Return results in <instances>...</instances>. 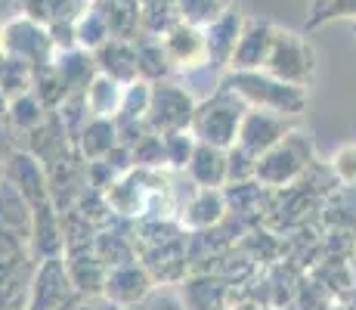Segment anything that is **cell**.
Instances as JSON below:
<instances>
[{
  "instance_id": "3",
  "label": "cell",
  "mask_w": 356,
  "mask_h": 310,
  "mask_svg": "<svg viewBox=\"0 0 356 310\" xmlns=\"http://www.w3.org/2000/svg\"><path fill=\"white\" fill-rule=\"evenodd\" d=\"M313 162H316V149H313L310 134L294 127L285 140H279L276 146L257 158V183L273 192L289 189L310 171Z\"/></svg>"
},
{
  "instance_id": "2",
  "label": "cell",
  "mask_w": 356,
  "mask_h": 310,
  "mask_svg": "<svg viewBox=\"0 0 356 310\" xmlns=\"http://www.w3.org/2000/svg\"><path fill=\"white\" fill-rule=\"evenodd\" d=\"M245 112H248V106H245L242 96L232 93L227 84H220L214 93L198 102L193 118V137L198 143H208L217 149L236 146Z\"/></svg>"
},
{
  "instance_id": "40",
  "label": "cell",
  "mask_w": 356,
  "mask_h": 310,
  "mask_svg": "<svg viewBox=\"0 0 356 310\" xmlns=\"http://www.w3.org/2000/svg\"><path fill=\"white\" fill-rule=\"evenodd\" d=\"M3 25V22H0ZM0 59H3V34H0Z\"/></svg>"
},
{
  "instance_id": "1",
  "label": "cell",
  "mask_w": 356,
  "mask_h": 310,
  "mask_svg": "<svg viewBox=\"0 0 356 310\" xmlns=\"http://www.w3.org/2000/svg\"><path fill=\"white\" fill-rule=\"evenodd\" d=\"M223 84L242 96L248 109H266V112L285 115V118H300L310 106L307 87L285 84L266 72H227Z\"/></svg>"
},
{
  "instance_id": "38",
  "label": "cell",
  "mask_w": 356,
  "mask_h": 310,
  "mask_svg": "<svg viewBox=\"0 0 356 310\" xmlns=\"http://www.w3.org/2000/svg\"><path fill=\"white\" fill-rule=\"evenodd\" d=\"M6 180V162H0V183Z\"/></svg>"
},
{
  "instance_id": "22",
  "label": "cell",
  "mask_w": 356,
  "mask_h": 310,
  "mask_svg": "<svg viewBox=\"0 0 356 310\" xmlns=\"http://www.w3.org/2000/svg\"><path fill=\"white\" fill-rule=\"evenodd\" d=\"M31 224H34L31 205L25 202V196L10 180H3L0 183V230L31 239Z\"/></svg>"
},
{
  "instance_id": "34",
  "label": "cell",
  "mask_w": 356,
  "mask_h": 310,
  "mask_svg": "<svg viewBox=\"0 0 356 310\" xmlns=\"http://www.w3.org/2000/svg\"><path fill=\"white\" fill-rule=\"evenodd\" d=\"M328 171L341 186L356 189V143H344V146L334 149L328 158Z\"/></svg>"
},
{
  "instance_id": "25",
  "label": "cell",
  "mask_w": 356,
  "mask_h": 310,
  "mask_svg": "<svg viewBox=\"0 0 356 310\" xmlns=\"http://www.w3.org/2000/svg\"><path fill=\"white\" fill-rule=\"evenodd\" d=\"M84 100H87L90 115H97V118H115L121 112V102H124V84L112 81L108 75H97L90 81V87H87Z\"/></svg>"
},
{
  "instance_id": "17",
  "label": "cell",
  "mask_w": 356,
  "mask_h": 310,
  "mask_svg": "<svg viewBox=\"0 0 356 310\" xmlns=\"http://www.w3.org/2000/svg\"><path fill=\"white\" fill-rule=\"evenodd\" d=\"M99 75H108L118 84H134L140 81V62H136V44L124 38H108L106 44L93 53Z\"/></svg>"
},
{
  "instance_id": "35",
  "label": "cell",
  "mask_w": 356,
  "mask_h": 310,
  "mask_svg": "<svg viewBox=\"0 0 356 310\" xmlns=\"http://www.w3.org/2000/svg\"><path fill=\"white\" fill-rule=\"evenodd\" d=\"M134 310H186V307H183L177 288H155V292Z\"/></svg>"
},
{
  "instance_id": "30",
  "label": "cell",
  "mask_w": 356,
  "mask_h": 310,
  "mask_svg": "<svg viewBox=\"0 0 356 310\" xmlns=\"http://www.w3.org/2000/svg\"><path fill=\"white\" fill-rule=\"evenodd\" d=\"M149 102H152V84L149 81H134L124 87V102H121V112L115 118H127V121H146L149 115Z\"/></svg>"
},
{
  "instance_id": "29",
  "label": "cell",
  "mask_w": 356,
  "mask_h": 310,
  "mask_svg": "<svg viewBox=\"0 0 356 310\" xmlns=\"http://www.w3.org/2000/svg\"><path fill=\"white\" fill-rule=\"evenodd\" d=\"M34 91V68L16 59H0V93L6 100H16V96Z\"/></svg>"
},
{
  "instance_id": "31",
  "label": "cell",
  "mask_w": 356,
  "mask_h": 310,
  "mask_svg": "<svg viewBox=\"0 0 356 310\" xmlns=\"http://www.w3.org/2000/svg\"><path fill=\"white\" fill-rule=\"evenodd\" d=\"M198 146V140L193 137V130H180V134H168L164 137V158H168V171L183 174Z\"/></svg>"
},
{
  "instance_id": "24",
  "label": "cell",
  "mask_w": 356,
  "mask_h": 310,
  "mask_svg": "<svg viewBox=\"0 0 356 310\" xmlns=\"http://www.w3.org/2000/svg\"><path fill=\"white\" fill-rule=\"evenodd\" d=\"M47 115H50V109L38 100V93L29 91V93L16 96V100H10L3 121L10 124L16 137H25V134H31V130H38L40 124L47 121Z\"/></svg>"
},
{
  "instance_id": "41",
  "label": "cell",
  "mask_w": 356,
  "mask_h": 310,
  "mask_svg": "<svg viewBox=\"0 0 356 310\" xmlns=\"http://www.w3.org/2000/svg\"><path fill=\"white\" fill-rule=\"evenodd\" d=\"M350 25H353V34H356V22H350Z\"/></svg>"
},
{
  "instance_id": "5",
  "label": "cell",
  "mask_w": 356,
  "mask_h": 310,
  "mask_svg": "<svg viewBox=\"0 0 356 310\" xmlns=\"http://www.w3.org/2000/svg\"><path fill=\"white\" fill-rule=\"evenodd\" d=\"M0 34H3V56L16 59L31 65L34 72L38 68H47L56 62V44H53V34L47 25L34 22L29 16H13L0 25Z\"/></svg>"
},
{
  "instance_id": "36",
  "label": "cell",
  "mask_w": 356,
  "mask_h": 310,
  "mask_svg": "<svg viewBox=\"0 0 356 310\" xmlns=\"http://www.w3.org/2000/svg\"><path fill=\"white\" fill-rule=\"evenodd\" d=\"M19 149V137L13 134V127L6 121H0V162H6Z\"/></svg>"
},
{
  "instance_id": "10",
  "label": "cell",
  "mask_w": 356,
  "mask_h": 310,
  "mask_svg": "<svg viewBox=\"0 0 356 310\" xmlns=\"http://www.w3.org/2000/svg\"><path fill=\"white\" fill-rule=\"evenodd\" d=\"M164 53H168L174 75H186L195 68L208 65V44H204V29H195L189 22H177L161 34Z\"/></svg>"
},
{
  "instance_id": "26",
  "label": "cell",
  "mask_w": 356,
  "mask_h": 310,
  "mask_svg": "<svg viewBox=\"0 0 356 310\" xmlns=\"http://www.w3.org/2000/svg\"><path fill=\"white\" fill-rule=\"evenodd\" d=\"M332 22H356V0H310L307 31H316Z\"/></svg>"
},
{
  "instance_id": "23",
  "label": "cell",
  "mask_w": 356,
  "mask_h": 310,
  "mask_svg": "<svg viewBox=\"0 0 356 310\" xmlns=\"http://www.w3.org/2000/svg\"><path fill=\"white\" fill-rule=\"evenodd\" d=\"M136 62H140V78L149 81V84H159V81H168L174 75V65H170L168 53H164L161 38L155 34H136Z\"/></svg>"
},
{
  "instance_id": "9",
  "label": "cell",
  "mask_w": 356,
  "mask_h": 310,
  "mask_svg": "<svg viewBox=\"0 0 356 310\" xmlns=\"http://www.w3.org/2000/svg\"><path fill=\"white\" fill-rule=\"evenodd\" d=\"M276 34H279V29L270 19L245 16L236 53H232V59H229V72H264L273 44H276Z\"/></svg>"
},
{
  "instance_id": "14",
  "label": "cell",
  "mask_w": 356,
  "mask_h": 310,
  "mask_svg": "<svg viewBox=\"0 0 356 310\" xmlns=\"http://www.w3.org/2000/svg\"><path fill=\"white\" fill-rule=\"evenodd\" d=\"M229 215V205H227V192L223 189H195L193 196L183 202L180 215V226L186 233H204V230H214L220 226Z\"/></svg>"
},
{
  "instance_id": "37",
  "label": "cell",
  "mask_w": 356,
  "mask_h": 310,
  "mask_svg": "<svg viewBox=\"0 0 356 310\" xmlns=\"http://www.w3.org/2000/svg\"><path fill=\"white\" fill-rule=\"evenodd\" d=\"M6 106H10V100H6V96H3V93H0V121H3V118H6Z\"/></svg>"
},
{
  "instance_id": "12",
  "label": "cell",
  "mask_w": 356,
  "mask_h": 310,
  "mask_svg": "<svg viewBox=\"0 0 356 310\" xmlns=\"http://www.w3.org/2000/svg\"><path fill=\"white\" fill-rule=\"evenodd\" d=\"M6 180L22 192L25 202L31 205V211L44 202H53L50 180H47V168L31 153H25V149H16V153L6 158Z\"/></svg>"
},
{
  "instance_id": "13",
  "label": "cell",
  "mask_w": 356,
  "mask_h": 310,
  "mask_svg": "<svg viewBox=\"0 0 356 310\" xmlns=\"http://www.w3.org/2000/svg\"><path fill=\"white\" fill-rule=\"evenodd\" d=\"M186 310H229L232 307V286L217 273H189L177 286Z\"/></svg>"
},
{
  "instance_id": "27",
  "label": "cell",
  "mask_w": 356,
  "mask_h": 310,
  "mask_svg": "<svg viewBox=\"0 0 356 310\" xmlns=\"http://www.w3.org/2000/svg\"><path fill=\"white\" fill-rule=\"evenodd\" d=\"M108 38H112V31H108V22L102 19V13L97 10V6L90 3V10L81 13L78 22H74V40H78L81 50L97 53Z\"/></svg>"
},
{
  "instance_id": "19",
  "label": "cell",
  "mask_w": 356,
  "mask_h": 310,
  "mask_svg": "<svg viewBox=\"0 0 356 310\" xmlns=\"http://www.w3.org/2000/svg\"><path fill=\"white\" fill-rule=\"evenodd\" d=\"M118 146H121V140H118V124H115V118H97V115L84 124V130L74 140V149H78V155L84 162H102Z\"/></svg>"
},
{
  "instance_id": "20",
  "label": "cell",
  "mask_w": 356,
  "mask_h": 310,
  "mask_svg": "<svg viewBox=\"0 0 356 310\" xmlns=\"http://www.w3.org/2000/svg\"><path fill=\"white\" fill-rule=\"evenodd\" d=\"M53 68H56V75H59V81H63V87H65L68 96H72V93H87L90 81L99 75L93 53L81 50V47L56 53V62H53Z\"/></svg>"
},
{
  "instance_id": "32",
  "label": "cell",
  "mask_w": 356,
  "mask_h": 310,
  "mask_svg": "<svg viewBox=\"0 0 356 310\" xmlns=\"http://www.w3.org/2000/svg\"><path fill=\"white\" fill-rule=\"evenodd\" d=\"M251 180H257V155L236 143V146L227 149V186Z\"/></svg>"
},
{
  "instance_id": "16",
  "label": "cell",
  "mask_w": 356,
  "mask_h": 310,
  "mask_svg": "<svg viewBox=\"0 0 356 310\" xmlns=\"http://www.w3.org/2000/svg\"><path fill=\"white\" fill-rule=\"evenodd\" d=\"M65 267H68V277H72L74 292H78L81 298H102L108 267L93 254V245L65 251Z\"/></svg>"
},
{
  "instance_id": "18",
  "label": "cell",
  "mask_w": 356,
  "mask_h": 310,
  "mask_svg": "<svg viewBox=\"0 0 356 310\" xmlns=\"http://www.w3.org/2000/svg\"><path fill=\"white\" fill-rule=\"evenodd\" d=\"M183 174H186L198 189H227V149L198 143Z\"/></svg>"
},
{
  "instance_id": "11",
  "label": "cell",
  "mask_w": 356,
  "mask_h": 310,
  "mask_svg": "<svg viewBox=\"0 0 356 310\" xmlns=\"http://www.w3.org/2000/svg\"><path fill=\"white\" fill-rule=\"evenodd\" d=\"M291 130H294V118L266 112V109H248L245 118H242V127H238V140L236 143L260 158L266 149H273L279 140H285Z\"/></svg>"
},
{
  "instance_id": "4",
  "label": "cell",
  "mask_w": 356,
  "mask_h": 310,
  "mask_svg": "<svg viewBox=\"0 0 356 310\" xmlns=\"http://www.w3.org/2000/svg\"><path fill=\"white\" fill-rule=\"evenodd\" d=\"M198 100L183 81H159L152 84V102H149L146 124L152 134H180V130H193Z\"/></svg>"
},
{
  "instance_id": "8",
  "label": "cell",
  "mask_w": 356,
  "mask_h": 310,
  "mask_svg": "<svg viewBox=\"0 0 356 310\" xmlns=\"http://www.w3.org/2000/svg\"><path fill=\"white\" fill-rule=\"evenodd\" d=\"M155 288H159V282L152 279V273L136 258V261H127V264L108 267L102 301L112 304L115 310H134V307H140Z\"/></svg>"
},
{
  "instance_id": "33",
  "label": "cell",
  "mask_w": 356,
  "mask_h": 310,
  "mask_svg": "<svg viewBox=\"0 0 356 310\" xmlns=\"http://www.w3.org/2000/svg\"><path fill=\"white\" fill-rule=\"evenodd\" d=\"M134 168L146 171H168V158H164V137L161 134H146L134 149Z\"/></svg>"
},
{
  "instance_id": "39",
  "label": "cell",
  "mask_w": 356,
  "mask_h": 310,
  "mask_svg": "<svg viewBox=\"0 0 356 310\" xmlns=\"http://www.w3.org/2000/svg\"><path fill=\"white\" fill-rule=\"evenodd\" d=\"M350 267H353V273H356V245H353V258H350Z\"/></svg>"
},
{
  "instance_id": "6",
  "label": "cell",
  "mask_w": 356,
  "mask_h": 310,
  "mask_svg": "<svg viewBox=\"0 0 356 310\" xmlns=\"http://www.w3.org/2000/svg\"><path fill=\"white\" fill-rule=\"evenodd\" d=\"M264 72L285 81V84L310 87L313 75H316V50L310 47V40H307L304 34L279 29L276 44H273Z\"/></svg>"
},
{
  "instance_id": "15",
  "label": "cell",
  "mask_w": 356,
  "mask_h": 310,
  "mask_svg": "<svg viewBox=\"0 0 356 310\" xmlns=\"http://www.w3.org/2000/svg\"><path fill=\"white\" fill-rule=\"evenodd\" d=\"M242 25H245V16L232 6V10L223 13L217 22H211L204 29V44H208V62L214 68H220L223 75L229 72V59L236 53V44H238V34H242Z\"/></svg>"
},
{
  "instance_id": "7",
  "label": "cell",
  "mask_w": 356,
  "mask_h": 310,
  "mask_svg": "<svg viewBox=\"0 0 356 310\" xmlns=\"http://www.w3.org/2000/svg\"><path fill=\"white\" fill-rule=\"evenodd\" d=\"M78 301H81V295L74 292L72 277H68L65 254L34 264L29 310H68L78 304Z\"/></svg>"
},
{
  "instance_id": "21",
  "label": "cell",
  "mask_w": 356,
  "mask_h": 310,
  "mask_svg": "<svg viewBox=\"0 0 356 310\" xmlns=\"http://www.w3.org/2000/svg\"><path fill=\"white\" fill-rule=\"evenodd\" d=\"M93 0H16L19 16H29L40 25H59V22H78L81 13L90 10Z\"/></svg>"
},
{
  "instance_id": "28",
  "label": "cell",
  "mask_w": 356,
  "mask_h": 310,
  "mask_svg": "<svg viewBox=\"0 0 356 310\" xmlns=\"http://www.w3.org/2000/svg\"><path fill=\"white\" fill-rule=\"evenodd\" d=\"M227 10H232V0H177L180 22H189L195 29H208Z\"/></svg>"
}]
</instances>
